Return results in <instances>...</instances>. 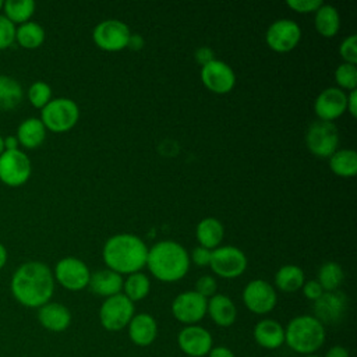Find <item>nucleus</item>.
Masks as SVG:
<instances>
[{
    "label": "nucleus",
    "mask_w": 357,
    "mask_h": 357,
    "mask_svg": "<svg viewBox=\"0 0 357 357\" xmlns=\"http://www.w3.org/2000/svg\"><path fill=\"white\" fill-rule=\"evenodd\" d=\"M54 291V276L50 268L39 261H29L17 268L11 278L14 298L29 308L49 303Z\"/></svg>",
    "instance_id": "f257e3e1"
},
{
    "label": "nucleus",
    "mask_w": 357,
    "mask_h": 357,
    "mask_svg": "<svg viewBox=\"0 0 357 357\" xmlns=\"http://www.w3.org/2000/svg\"><path fill=\"white\" fill-rule=\"evenodd\" d=\"M102 257L107 269L119 275H131L141 272L146 265L148 247L135 234L119 233L106 240Z\"/></svg>",
    "instance_id": "f03ea898"
},
{
    "label": "nucleus",
    "mask_w": 357,
    "mask_h": 357,
    "mask_svg": "<svg viewBox=\"0 0 357 357\" xmlns=\"http://www.w3.org/2000/svg\"><path fill=\"white\" fill-rule=\"evenodd\" d=\"M146 266L158 280L173 283L187 275L190 269V255L177 241H158L148 248Z\"/></svg>",
    "instance_id": "7ed1b4c3"
},
{
    "label": "nucleus",
    "mask_w": 357,
    "mask_h": 357,
    "mask_svg": "<svg viewBox=\"0 0 357 357\" xmlns=\"http://www.w3.org/2000/svg\"><path fill=\"white\" fill-rule=\"evenodd\" d=\"M325 326L312 315H297L284 328V343L297 354H315L325 343Z\"/></svg>",
    "instance_id": "20e7f679"
},
{
    "label": "nucleus",
    "mask_w": 357,
    "mask_h": 357,
    "mask_svg": "<svg viewBox=\"0 0 357 357\" xmlns=\"http://www.w3.org/2000/svg\"><path fill=\"white\" fill-rule=\"evenodd\" d=\"M79 119V107L70 98L52 99L40 112V121L46 130L66 132L71 130Z\"/></svg>",
    "instance_id": "39448f33"
},
{
    "label": "nucleus",
    "mask_w": 357,
    "mask_h": 357,
    "mask_svg": "<svg viewBox=\"0 0 357 357\" xmlns=\"http://www.w3.org/2000/svg\"><path fill=\"white\" fill-rule=\"evenodd\" d=\"M135 314L134 303L123 293L105 298L99 308L100 325L109 332H120L127 328L128 322Z\"/></svg>",
    "instance_id": "423d86ee"
},
{
    "label": "nucleus",
    "mask_w": 357,
    "mask_h": 357,
    "mask_svg": "<svg viewBox=\"0 0 357 357\" xmlns=\"http://www.w3.org/2000/svg\"><path fill=\"white\" fill-rule=\"evenodd\" d=\"M339 141L337 127L331 121L317 120L305 132V145L317 158L332 156L337 151Z\"/></svg>",
    "instance_id": "0eeeda50"
},
{
    "label": "nucleus",
    "mask_w": 357,
    "mask_h": 357,
    "mask_svg": "<svg viewBox=\"0 0 357 357\" xmlns=\"http://www.w3.org/2000/svg\"><path fill=\"white\" fill-rule=\"evenodd\" d=\"M209 266L215 275L223 279H234L245 272L247 257L234 245H219L212 250Z\"/></svg>",
    "instance_id": "6e6552de"
},
{
    "label": "nucleus",
    "mask_w": 357,
    "mask_h": 357,
    "mask_svg": "<svg viewBox=\"0 0 357 357\" xmlns=\"http://www.w3.org/2000/svg\"><path fill=\"white\" fill-rule=\"evenodd\" d=\"M131 32L126 22L120 20H103L93 28L92 39L105 52H120L127 47Z\"/></svg>",
    "instance_id": "1a4fd4ad"
},
{
    "label": "nucleus",
    "mask_w": 357,
    "mask_h": 357,
    "mask_svg": "<svg viewBox=\"0 0 357 357\" xmlns=\"http://www.w3.org/2000/svg\"><path fill=\"white\" fill-rule=\"evenodd\" d=\"M243 303L252 314L265 315L271 312L278 303L275 287L264 279H254L245 284L241 294Z\"/></svg>",
    "instance_id": "9d476101"
},
{
    "label": "nucleus",
    "mask_w": 357,
    "mask_h": 357,
    "mask_svg": "<svg viewBox=\"0 0 357 357\" xmlns=\"http://www.w3.org/2000/svg\"><path fill=\"white\" fill-rule=\"evenodd\" d=\"M301 39L300 25L289 18H280L273 21L265 33V40L269 49L278 53H286L293 50Z\"/></svg>",
    "instance_id": "9b49d317"
},
{
    "label": "nucleus",
    "mask_w": 357,
    "mask_h": 357,
    "mask_svg": "<svg viewBox=\"0 0 357 357\" xmlns=\"http://www.w3.org/2000/svg\"><path fill=\"white\" fill-rule=\"evenodd\" d=\"M32 172L31 160L20 149L4 151L0 155V180L10 185L18 187L28 181Z\"/></svg>",
    "instance_id": "f8f14e48"
},
{
    "label": "nucleus",
    "mask_w": 357,
    "mask_h": 357,
    "mask_svg": "<svg viewBox=\"0 0 357 357\" xmlns=\"http://www.w3.org/2000/svg\"><path fill=\"white\" fill-rule=\"evenodd\" d=\"M206 304L208 298L195 290H187L172 301V314L184 325H197L206 315Z\"/></svg>",
    "instance_id": "ddd939ff"
},
{
    "label": "nucleus",
    "mask_w": 357,
    "mask_h": 357,
    "mask_svg": "<svg viewBox=\"0 0 357 357\" xmlns=\"http://www.w3.org/2000/svg\"><path fill=\"white\" fill-rule=\"evenodd\" d=\"M53 276L64 289L79 291L88 286L91 272L84 261L75 257H66L56 264Z\"/></svg>",
    "instance_id": "4468645a"
},
{
    "label": "nucleus",
    "mask_w": 357,
    "mask_h": 357,
    "mask_svg": "<svg viewBox=\"0 0 357 357\" xmlns=\"http://www.w3.org/2000/svg\"><path fill=\"white\" fill-rule=\"evenodd\" d=\"M347 297L343 291H324V294L314 301V315L324 326L337 325L343 321L347 311Z\"/></svg>",
    "instance_id": "2eb2a0df"
},
{
    "label": "nucleus",
    "mask_w": 357,
    "mask_h": 357,
    "mask_svg": "<svg viewBox=\"0 0 357 357\" xmlns=\"http://www.w3.org/2000/svg\"><path fill=\"white\" fill-rule=\"evenodd\" d=\"M201 81L211 92L223 95L234 88L236 74L227 63L215 59L201 67Z\"/></svg>",
    "instance_id": "dca6fc26"
},
{
    "label": "nucleus",
    "mask_w": 357,
    "mask_h": 357,
    "mask_svg": "<svg viewBox=\"0 0 357 357\" xmlns=\"http://www.w3.org/2000/svg\"><path fill=\"white\" fill-rule=\"evenodd\" d=\"M177 344L185 357H204L213 347V337L199 325H185L177 335Z\"/></svg>",
    "instance_id": "f3484780"
},
{
    "label": "nucleus",
    "mask_w": 357,
    "mask_h": 357,
    "mask_svg": "<svg viewBox=\"0 0 357 357\" xmlns=\"http://www.w3.org/2000/svg\"><path fill=\"white\" fill-rule=\"evenodd\" d=\"M347 93L337 86L325 88L314 102V112L322 121H333L346 112Z\"/></svg>",
    "instance_id": "a211bd4d"
},
{
    "label": "nucleus",
    "mask_w": 357,
    "mask_h": 357,
    "mask_svg": "<svg viewBox=\"0 0 357 357\" xmlns=\"http://www.w3.org/2000/svg\"><path fill=\"white\" fill-rule=\"evenodd\" d=\"M127 332L130 340L138 347L151 346L158 337V324L156 319L148 312L134 314L127 325Z\"/></svg>",
    "instance_id": "6ab92c4d"
},
{
    "label": "nucleus",
    "mask_w": 357,
    "mask_h": 357,
    "mask_svg": "<svg viewBox=\"0 0 357 357\" xmlns=\"http://www.w3.org/2000/svg\"><path fill=\"white\" fill-rule=\"evenodd\" d=\"M252 337L258 346L268 350H275L284 344V328L276 319L265 318L255 324Z\"/></svg>",
    "instance_id": "aec40b11"
},
{
    "label": "nucleus",
    "mask_w": 357,
    "mask_h": 357,
    "mask_svg": "<svg viewBox=\"0 0 357 357\" xmlns=\"http://www.w3.org/2000/svg\"><path fill=\"white\" fill-rule=\"evenodd\" d=\"M38 321L50 332H64L71 324V312L64 304L49 301L39 307Z\"/></svg>",
    "instance_id": "412c9836"
},
{
    "label": "nucleus",
    "mask_w": 357,
    "mask_h": 357,
    "mask_svg": "<svg viewBox=\"0 0 357 357\" xmlns=\"http://www.w3.org/2000/svg\"><path fill=\"white\" fill-rule=\"evenodd\" d=\"M206 314L218 326L229 328L237 318V308L229 296L216 293L208 298Z\"/></svg>",
    "instance_id": "4be33fe9"
},
{
    "label": "nucleus",
    "mask_w": 357,
    "mask_h": 357,
    "mask_svg": "<svg viewBox=\"0 0 357 357\" xmlns=\"http://www.w3.org/2000/svg\"><path fill=\"white\" fill-rule=\"evenodd\" d=\"M88 286L93 294L107 298L121 293L123 276L110 269H100L91 273Z\"/></svg>",
    "instance_id": "5701e85b"
},
{
    "label": "nucleus",
    "mask_w": 357,
    "mask_h": 357,
    "mask_svg": "<svg viewBox=\"0 0 357 357\" xmlns=\"http://www.w3.org/2000/svg\"><path fill=\"white\" fill-rule=\"evenodd\" d=\"M15 137L18 139V144L28 149H33L43 144L46 138V128L40 119L29 117L21 121V124L17 128Z\"/></svg>",
    "instance_id": "b1692460"
},
{
    "label": "nucleus",
    "mask_w": 357,
    "mask_h": 357,
    "mask_svg": "<svg viewBox=\"0 0 357 357\" xmlns=\"http://www.w3.org/2000/svg\"><path fill=\"white\" fill-rule=\"evenodd\" d=\"M225 236V227L216 218L202 219L195 229V237L201 247L215 250L220 245Z\"/></svg>",
    "instance_id": "393cba45"
},
{
    "label": "nucleus",
    "mask_w": 357,
    "mask_h": 357,
    "mask_svg": "<svg viewBox=\"0 0 357 357\" xmlns=\"http://www.w3.org/2000/svg\"><path fill=\"white\" fill-rule=\"evenodd\" d=\"M314 24L317 32L324 38H333L340 28V15L336 7L331 4H322L315 13Z\"/></svg>",
    "instance_id": "a878e982"
},
{
    "label": "nucleus",
    "mask_w": 357,
    "mask_h": 357,
    "mask_svg": "<svg viewBox=\"0 0 357 357\" xmlns=\"http://www.w3.org/2000/svg\"><path fill=\"white\" fill-rule=\"evenodd\" d=\"M305 282L304 272L297 265H283L275 273V286L283 293H294L303 287Z\"/></svg>",
    "instance_id": "bb28decb"
},
{
    "label": "nucleus",
    "mask_w": 357,
    "mask_h": 357,
    "mask_svg": "<svg viewBox=\"0 0 357 357\" xmlns=\"http://www.w3.org/2000/svg\"><path fill=\"white\" fill-rule=\"evenodd\" d=\"M329 169L339 177H353L357 173V153L353 149H339L329 156Z\"/></svg>",
    "instance_id": "cd10ccee"
},
{
    "label": "nucleus",
    "mask_w": 357,
    "mask_h": 357,
    "mask_svg": "<svg viewBox=\"0 0 357 357\" xmlns=\"http://www.w3.org/2000/svg\"><path fill=\"white\" fill-rule=\"evenodd\" d=\"M151 291V280L142 272H135L127 275L123 280V290L121 293L132 303L144 300Z\"/></svg>",
    "instance_id": "c85d7f7f"
},
{
    "label": "nucleus",
    "mask_w": 357,
    "mask_h": 357,
    "mask_svg": "<svg viewBox=\"0 0 357 357\" xmlns=\"http://www.w3.org/2000/svg\"><path fill=\"white\" fill-rule=\"evenodd\" d=\"M24 96L21 84L8 75H0V109L11 110L17 107Z\"/></svg>",
    "instance_id": "c756f323"
},
{
    "label": "nucleus",
    "mask_w": 357,
    "mask_h": 357,
    "mask_svg": "<svg viewBox=\"0 0 357 357\" xmlns=\"http://www.w3.org/2000/svg\"><path fill=\"white\" fill-rule=\"evenodd\" d=\"M15 40L25 49H36L45 40V29L35 21H28L15 29Z\"/></svg>",
    "instance_id": "7c9ffc66"
},
{
    "label": "nucleus",
    "mask_w": 357,
    "mask_h": 357,
    "mask_svg": "<svg viewBox=\"0 0 357 357\" xmlns=\"http://www.w3.org/2000/svg\"><path fill=\"white\" fill-rule=\"evenodd\" d=\"M4 17L14 25L28 22L35 11V1L32 0H7L3 4Z\"/></svg>",
    "instance_id": "2f4dec72"
},
{
    "label": "nucleus",
    "mask_w": 357,
    "mask_h": 357,
    "mask_svg": "<svg viewBox=\"0 0 357 357\" xmlns=\"http://www.w3.org/2000/svg\"><path fill=\"white\" fill-rule=\"evenodd\" d=\"M344 279V272L337 262H325L318 271V283L324 291H335Z\"/></svg>",
    "instance_id": "473e14b6"
},
{
    "label": "nucleus",
    "mask_w": 357,
    "mask_h": 357,
    "mask_svg": "<svg viewBox=\"0 0 357 357\" xmlns=\"http://www.w3.org/2000/svg\"><path fill=\"white\" fill-rule=\"evenodd\" d=\"M335 81L342 91H353L357 86V67L356 64L342 63L335 70Z\"/></svg>",
    "instance_id": "72a5a7b5"
},
{
    "label": "nucleus",
    "mask_w": 357,
    "mask_h": 357,
    "mask_svg": "<svg viewBox=\"0 0 357 357\" xmlns=\"http://www.w3.org/2000/svg\"><path fill=\"white\" fill-rule=\"evenodd\" d=\"M28 99L32 106L43 109L52 100V88L43 81H35L28 89Z\"/></svg>",
    "instance_id": "f704fd0d"
},
{
    "label": "nucleus",
    "mask_w": 357,
    "mask_h": 357,
    "mask_svg": "<svg viewBox=\"0 0 357 357\" xmlns=\"http://www.w3.org/2000/svg\"><path fill=\"white\" fill-rule=\"evenodd\" d=\"M339 54L343 59V63H357V36L354 33L342 40L339 46Z\"/></svg>",
    "instance_id": "c9c22d12"
},
{
    "label": "nucleus",
    "mask_w": 357,
    "mask_h": 357,
    "mask_svg": "<svg viewBox=\"0 0 357 357\" xmlns=\"http://www.w3.org/2000/svg\"><path fill=\"white\" fill-rule=\"evenodd\" d=\"M17 26L4 15H0V50L11 46L15 40Z\"/></svg>",
    "instance_id": "e433bc0d"
},
{
    "label": "nucleus",
    "mask_w": 357,
    "mask_h": 357,
    "mask_svg": "<svg viewBox=\"0 0 357 357\" xmlns=\"http://www.w3.org/2000/svg\"><path fill=\"white\" fill-rule=\"evenodd\" d=\"M216 290H218V283H216L215 278H212L211 275H204V276L198 278L195 282V291L199 293L201 296H204L205 298L215 296Z\"/></svg>",
    "instance_id": "4c0bfd02"
},
{
    "label": "nucleus",
    "mask_w": 357,
    "mask_h": 357,
    "mask_svg": "<svg viewBox=\"0 0 357 357\" xmlns=\"http://www.w3.org/2000/svg\"><path fill=\"white\" fill-rule=\"evenodd\" d=\"M287 7L300 14L315 13L324 3L321 0H287Z\"/></svg>",
    "instance_id": "58836bf2"
},
{
    "label": "nucleus",
    "mask_w": 357,
    "mask_h": 357,
    "mask_svg": "<svg viewBox=\"0 0 357 357\" xmlns=\"http://www.w3.org/2000/svg\"><path fill=\"white\" fill-rule=\"evenodd\" d=\"M301 290H303V294L305 296V298L311 300L312 303H314L315 300H318V298L324 294V289L321 287V284L318 283V280H314V279L304 282Z\"/></svg>",
    "instance_id": "ea45409f"
},
{
    "label": "nucleus",
    "mask_w": 357,
    "mask_h": 357,
    "mask_svg": "<svg viewBox=\"0 0 357 357\" xmlns=\"http://www.w3.org/2000/svg\"><path fill=\"white\" fill-rule=\"evenodd\" d=\"M211 254H212V250H208V248H205V247L198 245V247H195V248L192 250V252H191V259H192V262H194L195 265H198V266H206V265H209V262H211Z\"/></svg>",
    "instance_id": "a19ab883"
},
{
    "label": "nucleus",
    "mask_w": 357,
    "mask_h": 357,
    "mask_svg": "<svg viewBox=\"0 0 357 357\" xmlns=\"http://www.w3.org/2000/svg\"><path fill=\"white\" fill-rule=\"evenodd\" d=\"M194 57H195V61L202 67L208 63H211L212 60H215V53L211 47L208 46H202V47H198L194 53Z\"/></svg>",
    "instance_id": "79ce46f5"
},
{
    "label": "nucleus",
    "mask_w": 357,
    "mask_h": 357,
    "mask_svg": "<svg viewBox=\"0 0 357 357\" xmlns=\"http://www.w3.org/2000/svg\"><path fill=\"white\" fill-rule=\"evenodd\" d=\"M324 357H350V353H349L347 347L336 344V346H332L331 349H328V351L325 353Z\"/></svg>",
    "instance_id": "37998d69"
},
{
    "label": "nucleus",
    "mask_w": 357,
    "mask_h": 357,
    "mask_svg": "<svg viewBox=\"0 0 357 357\" xmlns=\"http://www.w3.org/2000/svg\"><path fill=\"white\" fill-rule=\"evenodd\" d=\"M208 357H234V353L226 346H215L208 353Z\"/></svg>",
    "instance_id": "c03bdc74"
},
{
    "label": "nucleus",
    "mask_w": 357,
    "mask_h": 357,
    "mask_svg": "<svg viewBox=\"0 0 357 357\" xmlns=\"http://www.w3.org/2000/svg\"><path fill=\"white\" fill-rule=\"evenodd\" d=\"M145 45V40L144 38L139 35V33H131L130 38H128V43H127V47L131 49V50H141Z\"/></svg>",
    "instance_id": "a18cd8bd"
},
{
    "label": "nucleus",
    "mask_w": 357,
    "mask_h": 357,
    "mask_svg": "<svg viewBox=\"0 0 357 357\" xmlns=\"http://www.w3.org/2000/svg\"><path fill=\"white\" fill-rule=\"evenodd\" d=\"M346 110H347L353 117H356V110H357V92H356V89H353V91H350V92L347 93Z\"/></svg>",
    "instance_id": "49530a36"
},
{
    "label": "nucleus",
    "mask_w": 357,
    "mask_h": 357,
    "mask_svg": "<svg viewBox=\"0 0 357 357\" xmlns=\"http://www.w3.org/2000/svg\"><path fill=\"white\" fill-rule=\"evenodd\" d=\"M4 139V151H14L18 149V139L15 135H8Z\"/></svg>",
    "instance_id": "de8ad7c7"
},
{
    "label": "nucleus",
    "mask_w": 357,
    "mask_h": 357,
    "mask_svg": "<svg viewBox=\"0 0 357 357\" xmlns=\"http://www.w3.org/2000/svg\"><path fill=\"white\" fill-rule=\"evenodd\" d=\"M6 261H7V251H6V247L0 243V269L6 265Z\"/></svg>",
    "instance_id": "09e8293b"
},
{
    "label": "nucleus",
    "mask_w": 357,
    "mask_h": 357,
    "mask_svg": "<svg viewBox=\"0 0 357 357\" xmlns=\"http://www.w3.org/2000/svg\"><path fill=\"white\" fill-rule=\"evenodd\" d=\"M4 152V139H3V137L0 135V155Z\"/></svg>",
    "instance_id": "8fccbe9b"
},
{
    "label": "nucleus",
    "mask_w": 357,
    "mask_h": 357,
    "mask_svg": "<svg viewBox=\"0 0 357 357\" xmlns=\"http://www.w3.org/2000/svg\"><path fill=\"white\" fill-rule=\"evenodd\" d=\"M303 357H322V356H318V354H308V356H303Z\"/></svg>",
    "instance_id": "3c124183"
},
{
    "label": "nucleus",
    "mask_w": 357,
    "mask_h": 357,
    "mask_svg": "<svg viewBox=\"0 0 357 357\" xmlns=\"http://www.w3.org/2000/svg\"><path fill=\"white\" fill-rule=\"evenodd\" d=\"M3 4H4V1H1V0H0V10L3 8Z\"/></svg>",
    "instance_id": "603ef678"
}]
</instances>
